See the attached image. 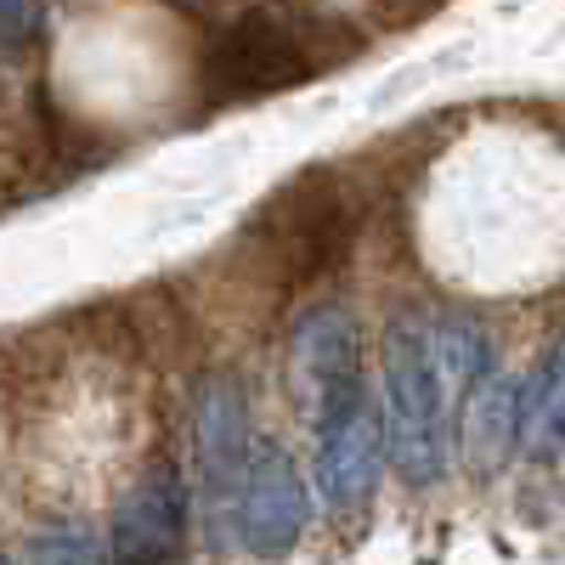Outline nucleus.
<instances>
[{
    "instance_id": "nucleus-12",
    "label": "nucleus",
    "mask_w": 565,
    "mask_h": 565,
    "mask_svg": "<svg viewBox=\"0 0 565 565\" xmlns=\"http://www.w3.org/2000/svg\"><path fill=\"white\" fill-rule=\"evenodd\" d=\"M23 565H103V548H97V537H90L85 526L63 521V526H45V532L29 537Z\"/></svg>"
},
{
    "instance_id": "nucleus-10",
    "label": "nucleus",
    "mask_w": 565,
    "mask_h": 565,
    "mask_svg": "<svg viewBox=\"0 0 565 565\" xmlns=\"http://www.w3.org/2000/svg\"><path fill=\"white\" fill-rule=\"evenodd\" d=\"M521 452L532 463H554L565 452V328L543 345L521 385Z\"/></svg>"
},
{
    "instance_id": "nucleus-13",
    "label": "nucleus",
    "mask_w": 565,
    "mask_h": 565,
    "mask_svg": "<svg viewBox=\"0 0 565 565\" xmlns=\"http://www.w3.org/2000/svg\"><path fill=\"white\" fill-rule=\"evenodd\" d=\"M34 34H40L34 0H0V45H29Z\"/></svg>"
},
{
    "instance_id": "nucleus-14",
    "label": "nucleus",
    "mask_w": 565,
    "mask_h": 565,
    "mask_svg": "<svg viewBox=\"0 0 565 565\" xmlns=\"http://www.w3.org/2000/svg\"><path fill=\"white\" fill-rule=\"evenodd\" d=\"M441 7H447V0H373V12H380L385 23H396V29H413L424 18H436Z\"/></svg>"
},
{
    "instance_id": "nucleus-5",
    "label": "nucleus",
    "mask_w": 565,
    "mask_h": 565,
    "mask_svg": "<svg viewBox=\"0 0 565 565\" xmlns=\"http://www.w3.org/2000/svg\"><path fill=\"white\" fill-rule=\"evenodd\" d=\"M362 345H356V317L334 300H322L311 311H300L295 334H289V380H295V402L306 407L311 424H328L351 396H362V367H356Z\"/></svg>"
},
{
    "instance_id": "nucleus-7",
    "label": "nucleus",
    "mask_w": 565,
    "mask_h": 565,
    "mask_svg": "<svg viewBox=\"0 0 565 565\" xmlns=\"http://www.w3.org/2000/svg\"><path fill=\"white\" fill-rule=\"evenodd\" d=\"M186 481L175 463H148L136 487L114 503L108 565H181L186 559Z\"/></svg>"
},
{
    "instance_id": "nucleus-11",
    "label": "nucleus",
    "mask_w": 565,
    "mask_h": 565,
    "mask_svg": "<svg viewBox=\"0 0 565 565\" xmlns=\"http://www.w3.org/2000/svg\"><path fill=\"white\" fill-rule=\"evenodd\" d=\"M424 345H430V367H436L447 402H463L481 380H492V373H498L492 334H487V322H476V317H458V311L452 317H430Z\"/></svg>"
},
{
    "instance_id": "nucleus-2",
    "label": "nucleus",
    "mask_w": 565,
    "mask_h": 565,
    "mask_svg": "<svg viewBox=\"0 0 565 565\" xmlns=\"http://www.w3.org/2000/svg\"><path fill=\"white\" fill-rule=\"evenodd\" d=\"M424 311H396L385 322L380 345V424H385V458L407 487H436L452 458V418H447V391L430 367L424 345Z\"/></svg>"
},
{
    "instance_id": "nucleus-9",
    "label": "nucleus",
    "mask_w": 565,
    "mask_h": 565,
    "mask_svg": "<svg viewBox=\"0 0 565 565\" xmlns=\"http://www.w3.org/2000/svg\"><path fill=\"white\" fill-rule=\"evenodd\" d=\"M458 452L469 463V476L492 481L498 469L521 452V385L509 373H492L476 391L463 396V413H458Z\"/></svg>"
},
{
    "instance_id": "nucleus-3",
    "label": "nucleus",
    "mask_w": 565,
    "mask_h": 565,
    "mask_svg": "<svg viewBox=\"0 0 565 565\" xmlns=\"http://www.w3.org/2000/svg\"><path fill=\"white\" fill-rule=\"evenodd\" d=\"M351 232H356L351 193L328 175H306L289 193H277V204L266 210L260 249L277 266V277L289 289H300V282L340 266V255L351 249Z\"/></svg>"
},
{
    "instance_id": "nucleus-1",
    "label": "nucleus",
    "mask_w": 565,
    "mask_h": 565,
    "mask_svg": "<svg viewBox=\"0 0 565 565\" xmlns=\"http://www.w3.org/2000/svg\"><path fill=\"white\" fill-rule=\"evenodd\" d=\"M356 52L362 40L345 23L295 7V0H255L215 29L204 52V79L221 97H271V90L340 68Z\"/></svg>"
},
{
    "instance_id": "nucleus-6",
    "label": "nucleus",
    "mask_w": 565,
    "mask_h": 565,
    "mask_svg": "<svg viewBox=\"0 0 565 565\" xmlns=\"http://www.w3.org/2000/svg\"><path fill=\"white\" fill-rule=\"evenodd\" d=\"M306 526H311V487L300 476V463L277 441H255L238 498H232V532H238L249 554L277 559L306 537Z\"/></svg>"
},
{
    "instance_id": "nucleus-15",
    "label": "nucleus",
    "mask_w": 565,
    "mask_h": 565,
    "mask_svg": "<svg viewBox=\"0 0 565 565\" xmlns=\"http://www.w3.org/2000/svg\"><path fill=\"white\" fill-rule=\"evenodd\" d=\"M0 565H12V559H7V554H0Z\"/></svg>"
},
{
    "instance_id": "nucleus-8",
    "label": "nucleus",
    "mask_w": 565,
    "mask_h": 565,
    "mask_svg": "<svg viewBox=\"0 0 565 565\" xmlns=\"http://www.w3.org/2000/svg\"><path fill=\"white\" fill-rule=\"evenodd\" d=\"M317 498L334 514H356L385 481V424L380 402L367 391L351 396L328 424H317V458H311Z\"/></svg>"
},
{
    "instance_id": "nucleus-4",
    "label": "nucleus",
    "mask_w": 565,
    "mask_h": 565,
    "mask_svg": "<svg viewBox=\"0 0 565 565\" xmlns=\"http://www.w3.org/2000/svg\"><path fill=\"white\" fill-rule=\"evenodd\" d=\"M255 452V424H249V396L232 373H204L193 391V463H199V492L204 509L221 526H232V498Z\"/></svg>"
}]
</instances>
